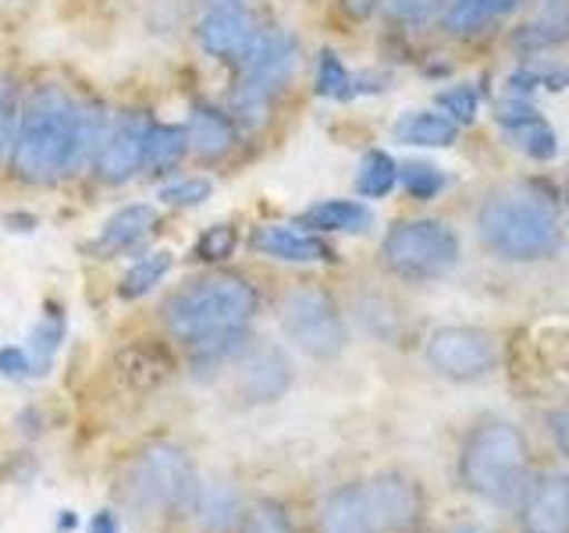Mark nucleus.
Wrapping results in <instances>:
<instances>
[{
  "label": "nucleus",
  "mask_w": 569,
  "mask_h": 533,
  "mask_svg": "<svg viewBox=\"0 0 569 533\" xmlns=\"http://www.w3.org/2000/svg\"><path fill=\"white\" fill-rule=\"evenodd\" d=\"M342 8H346L352 18H367L373 8H378V0H342Z\"/></svg>",
  "instance_id": "nucleus-41"
},
{
  "label": "nucleus",
  "mask_w": 569,
  "mask_h": 533,
  "mask_svg": "<svg viewBox=\"0 0 569 533\" xmlns=\"http://www.w3.org/2000/svg\"><path fill=\"white\" fill-rule=\"evenodd\" d=\"M281 328L292 342L317 360H328L338 355L346 345V328L335 313V302L325 292L302 289L292 292L281 306Z\"/></svg>",
  "instance_id": "nucleus-8"
},
{
  "label": "nucleus",
  "mask_w": 569,
  "mask_h": 533,
  "mask_svg": "<svg viewBox=\"0 0 569 533\" xmlns=\"http://www.w3.org/2000/svg\"><path fill=\"white\" fill-rule=\"evenodd\" d=\"M452 533H485L480 526H459V530H452Z\"/></svg>",
  "instance_id": "nucleus-45"
},
{
  "label": "nucleus",
  "mask_w": 569,
  "mask_h": 533,
  "mask_svg": "<svg viewBox=\"0 0 569 533\" xmlns=\"http://www.w3.org/2000/svg\"><path fill=\"white\" fill-rule=\"evenodd\" d=\"M495 18L498 14L491 8V0H445V26H449V32L470 36L495 22Z\"/></svg>",
  "instance_id": "nucleus-27"
},
{
  "label": "nucleus",
  "mask_w": 569,
  "mask_h": 533,
  "mask_svg": "<svg viewBox=\"0 0 569 533\" xmlns=\"http://www.w3.org/2000/svg\"><path fill=\"white\" fill-rule=\"evenodd\" d=\"M189 153V135L182 124H153L147 132V168L153 174H168L171 168L182 164Z\"/></svg>",
  "instance_id": "nucleus-21"
},
{
  "label": "nucleus",
  "mask_w": 569,
  "mask_h": 533,
  "mask_svg": "<svg viewBox=\"0 0 569 533\" xmlns=\"http://www.w3.org/2000/svg\"><path fill=\"white\" fill-rule=\"evenodd\" d=\"M427 360L438 373L452 381H473L485 378L488 370L498 363V349L491 342V334L477 328H445L431 338L427 345Z\"/></svg>",
  "instance_id": "nucleus-9"
},
{
  "label": "nucleus",
  "mask_w": 569,
  "mask_h": 533,
  "mask_svg": "<svg viewBox=\"0 0 569 533\" xmlns=\"http://www.w3.org/2000/svg\"><path fill=\"white\" fill-rule=\"evenodd\" d=\"M4 224H8L11 231H32V228H36V218H29V213H8Z\"/></svg>",
  "instance_id": "nucleus-42"
},
{
  "label": "nucleus",
  "mask_w": 569,
  "mask_h": 533,
  "mask_svg": "<svg viewBox=\"0 0 569 533\" xmlns=\"http://www.w3.org/2000/svg\"><path fill=\"white\" fill-rule=\"evenodd\" d=\"M103 142V114L79 103L61 89H40L22 111V129L14 142V174L22 182L47 185L61 174L82 168Z\"/></svg>",
  "instance_id": "nucleus-1"
},
{
  "label": "nucleus",
  "mask_w": 569,
  "mask_h": 533,
  "mask_svg": "<svg viewBox=\"0 0 569 533\" xmlns=\"http://www.w3.org/2000/svg\"><path fill=\"white\" fill-rule=\"evenodd\" d=\"M203 4L213 11V8H239L242 4V0H203Z\"/></svg>",
  "instance_id": "nucleus-44"
},
{
  "label": "nucleus",
  "mask_w": 569,
  "mask_h": 533,
  "mask_svg": "<svg viewBox=\"0 0 569 533\" xmlns=\"http://www.w3.org/2000/svg\"><path fill=\"white\" fill-rule=\"evenodd\" d=\"M516 4H520V0H491V8H495V14H498V18H502L506 11H512Z\"/></svg>",
  "instance_id": "nucleus-43"
},
{
  "label": "nucleus",
  "mask_w": 569,
  "mask_h": 533,
  "mask_svg": "<svg viewBox=\"0 0 569 533\" xmlns=\"http://www.w3.org/2000/svg\"><path fill=\"white\" fill-rule=\"evenodd\" d=\"M385 266L391 274L409 278V281H427L449 274L459 260V235L435 218H417L402 221L388 231L381 245Z\"/></svg>",
  "instance_id": "nucleus-7"
},
{
  "label": "nucleus",
  "mask_w": 569,
  "mask_h": 533,
  "mask_svg": "<svg viewBox=\"0 0 569 533\" xmlns=\"http://www.w3.org/2000/svg\"><path fill=\"white\" fill-rule=\"evenodd\" d=\"M292 384V366L281 352L263 349L253 360H246L239 373V391L249 402H274L281 399Z\"/></svg>",
  "instance_id": "nucleus-16"
},
{
  "label": "nucleus",
  "mask_w": 569,
  "mask_h": 533,
  "mask_svg": "<svg viewBox=\"0 0 569 533\" xmlns=\"http://www.w3.org/2000/svg\"><path fill=\"white\" fill-rule=\"evenodd\" d=\"M171 263H174V257L168 253V249H160V253H150V257L136 260L132 271L121 278V295L124 299H139V295L153 292L157 284L164 281V274L171 271Z\"/></svg>",
  "instance_id": "nucleus-24"
},
{
  "label": "nucleus",
  "mask_w": 569,
  "mask_h": 533,
  "mask_svg": "<svg viewBox=\"0 0 569 533\" xmlns=\"http://www.w3.org/2000/svg\"><path fill=\"white\" fill-rule=\"evenodd\" d=\"M399 182V164L385 150H370L360 160V174H356V192L367 200H381Z\"/></svg>",
  "instance_id": "nucleus-23"
},
{
  "label": "nucleus",
  "mask_w": 569,
  "mask_h": 533,
  "mask_svg": "<svg viewBox=\"0 0 569 533\" xmlns=\"http://www.w3.org/2000/svg\"><path fill=\"white\" fill-rule=\"evenodd\" d=\"M548 426H551V438H556V444L569 455V413H566V409H559V413H551V416H548Z\"/></svg>",
  "instance_id": "nucleus-39"
},
{
  "label": "nucleus",
  "mask_w": 569,
  "mask_h": 533,
  "mask_svg": "<svg viewBox=\"0 0 569 533\" xmlns=\"http://www.w3.org/2000/svg\"><path fill=\"white\" fill-rule=\"evenodd\" d=\"M89 533H118V523L111 512H97L93 523H89Z\"/></svg>",
  "instance_id": "nucleus-40"
},
{
  "label": "nucleus",
  "mask_w": 569,
  "mask_h": 533,
  "mask_svg": "<svg viewBox=\"0 0 569 533\" xmlns=\"http://www.w3.org/2000/svg\"><path fill=\"white\" fill-rule=\"evenodd\" d=\"M317 93L328 97V100H349L356 93V79L349 76V68L342 64L335 50L320 53V64H317Z\"/></svg>",
  "instance_id": "nucleus-28"
},
{
  "label": "nucleus",
  "mask_w": 569,
  "mask_h": 533,
  "mask_svg": "<svg viewBox=\"0 0 569 533\" xmlns=\"http://www.w3.org/2000/svg\"><path fill=\"white\" fill-rule=\"evenodd\" d=\"M569 40V8L566 4H551L541 18H533L530 26L516 32V47L523 50H548Z\"/></svg>",
  "instance_id": "nucleus-22"
},
{
  "label": "nucleus",
  "mask_w": 569,
  "mask_h": 533,
  "mask_svg": "<svg viewBox=\"0 0 569 533\" xmlns=\"http://www.w3.org/2000/svg\"><path fill=\"white\" fill-rule=\"evenodd\" d=\"M260 32L263 29L257 26V18L242 8H213L200 22V29H196L200 47L210 53V58H221L231 64L246 61V53L253 50Z\"/></svg>",
  "instance_id": "nucleus-11"
},
{
  "label": "nucleus",
  "mask_w": 569,
  "mask_h": 533,
  "mask_svg": "<svg viewBox=\"0 0 569 533\" xmlns=\"http://www.w3.org/2000/svg\"><path fill=\"white\" fill-rule=\"evenodd\" d=\"M61 342H64V316L61 313L43 316L29 334V366H32V373H43L50 366L53 352L61 349Z\"/></svg>",
  "instance_id": "nucleus-26"
},
{
  "label": "nucleus",
  "mask_w": 569,
  "mask_h": 533,
  "mask_svg": "<svg viewBox=\"0 0 569 533\" xmlns=\"http://www.w3.org/2000/svg\"><path fill=\"white\" fill-rule=\"evenodd\" d=\"M523 530L527 533H569V476H541L527 487L523 502Z\"/></svg>",
  "instance_id": "nucleus-14"
},
{
  "label": "nucleus",
  "mask_w": 569,
  "mask_h": 533,
  "mask_svg": "<svg viewBox=\"0 0 569 533\" xmlns=\"http://www.w3.org/2000/svg\"><path fill=\"white\" fill-rule=\"evenodd\" d=\"M509 139L516 142V150H523L530 160H541V164L559 153V135L551 132V124L541 114L509 129Z\"/></svg>",
  "instance_id": "nucleus-25"
},
{
  "label": "nucleus",
  "mask_w": 569,
  "mask_h": 533,
  "mask_svg": "<svg viewBox=\"0 0 569 533\" xmlns=\"http://www.w3.org/2000/svg\"><path fill=\"white\" fill-rule=\"evenodd\" d=\"M299 224L313 228V231H346V235H360V231H367L373 224V213L363 203H352V200H325L302 213Z\"/></svg>",
  "instance_id": "nucleus-19"
},
{
  "label": "nucleus",
  "mask_w": 569,
  "mask_h": 533,
  "mask_svg": "<svg viewBox=\"0 0 569 533\" xmlns=\"http://www.w3.org/2000/svg\"><path fill=\"white\" fill-rule=\"evenodd\" d=\"M236 245H239L236 228H231V224H213V228L203 231L200 242H196V257L207 260V263H221V260H228L231 253H236Z\"/></svg>",
  "instance_id": "nucleus-32"
},
{
  "label": "nucleus",
  "mask_w": 569,
  "mask_h": 533,
  "mask_svg": "<svg viewBox=\"0 0 569 533\" xmlns=\"http://www.w3.org/2000/svg\"><path fill=\"white\" fill-rule=\"evenodd\" d=\"M147 121L142 118H121L111 135L100 142L97 150V174L103 182H129L139 168L147 164Z\"/></svg>",
  "instance_id": "nucleus-12"
},
{
  "label": "nucleus",
  "mask_w": 569,
  "mask_h": 533,
  "mask_svg": "<svg viewBox=\"0 0 569 533\" xmlns=\"http://www.w3.org/2000/svg\"><path fill=\"white\" fill-rule=\"evenodd\" d=\"M29 373H32V366H29V355H26L22 349H14V345L0 349V378H8V381H26Z\"/></svg>",
  "instance_id": "nucleus-38"
},
{
  "label": "nucleus",
  "mask_w": 569,
  "mask_h": 533,
  "mask_svg": "<svg viewBox=\"0 0 569 533\" xmlns=\"http://www.w3.org/2000/svg\"><path fill=\"white\" fill-rule=\"evenodd\" d=\"M189 487H192V470L178 449L160 444V449L142 455L139 470H136V491L147 497V505L174 509L189 497Z\"/></svg>",
  "instance_id": "nucleus-10"
},
{
  "label": "nucleus",
  "mask_w": 569,
  "mask_h": 533,
  "mask_svg": "<svg viewBox=\"0 0 569 533\" xmlns=\"http://www.w3.org/2000/svg\"><path fill=\"white\" fill-rule=\"evenodd\" d=\"M456 135H459V124L431 111L406 114L396 124V139L406 142V147H452Z\"/></svg>",
  "instance_id": "nucleus-20"
},
{
  "label": "nucleus",
  "mask_w": 569,
  "mask_h": 533,
  "mask_svg": "<svg viewBox=\"0 0 569 533\" xmlns=\"http://www.w3.org/2000/svg\"><path fill=\"white\" fill-rule=\"evenodd\" d=\"M213 195V185L207 178H186V182H174L160 189V203L168 207H200Z\"/></svg>",
  "instance_id": "nucleus-34"
},
{
  "label": "nucleus",
  "mask_w": 569,
  "mask_h": 533,
  "mask_svg": "<svg viewBox=\"0 0 569 533\" xmlns=\"http://www.w3.org/2000/svg\"><path fill=\"white\" fill-rule=\"evenodd\" d=\"M153 228H157V210L150 203H129L107 218L100 235L86 249H89V257H97V260H114L121 253H129L132 245H139Z\"/></svg>",
  "instance_id": "nucleus-13"
},
{
  "label": "nucleus",
  "mask_w": 569,
  "mask_h": 533,
  "mask_svg": "<svg viewBox=\"0 0 569 533\" xmlns=\"http://www.w3.org/2000/svg\"><path fill=\"white\" fill-rule=\"evenodd\" d=\"M462 484L498 505L520 502L530 487L523 434L509 423L480 426L462 449Z\"/></svg>",
  "instance_id": "nucleus-5"
},
{
  "label": "nucleus",
  "mask_w": 569,
  "mask_h": 533,
  "mask_svg": "<svg viewBox=\"0 0 569 533\" xmlns=\"http://www.w3.org/2000/svg\"><path fill=\"white\" fill-rule=\"evenodd\" d=\"M480 242L506 260H548L562 245V221L551 200L516 189L498 192L477 218Z\"/></svg>",
  "instance_id": "nucleus-2"
},
{
  "label": "nucleus",
  "mask_w": 569,
  "mask_h": 533,
  "mask_svg": "<svg viewBox=\"0 0 569 533\" xmlns=\"http://www.w3.org/2000/svg\"><path fill=\"white\" fill-rule=\"evenodd\" d=\"M239 533H292L289 515L274 502H260L249 515H242V530Z\"/></svg>",
  "instance_id": "nucleus-35"
},
{
  "label": "nucleus",
  "mask_w": 569,
  "mask_h": 533,
  "mask_svg": "<svg viewBox=\"0 0 569 533\" xmlns=\"http://www.w3.org/2000/svg\"><path fill=\"white\" fill-rule=\"evenodd\" d=\"M477 89L470 86H452L445 89V93H438V107L445 111V118L456 121V124H470L477 118Z\"/></svg>",
  "instance_id": "nucleus-33"
},
{
  "label": "nucleus",
  "mask_w": 569,
  "mask_h": 533,
  "mask_svg": "<svg viewBox=\"0 0 569 533\" xmlns=\"http://www.w3.org/2000/svg\"><path fill=\"white\" fill-rule=\"evenodd\" d=\"M249 245L257 249L260 257H271V260H284V263H320V260H331V245L325 239L310 235V231H299L289 224H263L253 231Z\"/></svg>",
  "instance_id": "nucleus-15"
},
{
  "label": "nucleus",
  "mask_w": 569,
  "mask_h": 533,
  "mask_svg": "<svg viewBox=\"0 0 569 533\" xmlns=\"http://www.w3.org/2000/svg\"><path fill=\"white\" fill-rule=\"evenodd\" d=\"M186 135H189L192 153H200L203 160H218L236 147V124H231L228 114L213 111V107H196L189 114Z\"/></svg>",
  "instance_id": "nucleus-18"
},
{
  "label": "nucleus",
  "mask_w": 569,
  "mask_h": 533,
  "mask_svg": "<svg viewBox=\"0 0 569 533\" xmlns=\"http://www.w3.org/2000/svg\"><path fill=\"white\" fill-rule=\"evenodd\" d=\"M14 124H18V97L8 82H0V164L14 147Z\"/></svg>",
  "instance_id": "nucleus-36"
},
{
  "label": "nucleus",
  "mask_w": 569,
  "mask_h": 533,
  "mask_svg": "<svg viewBox=\"0 0 569 533\" xmlns=\"http://www.w3.org/2000/svg\"><path fill=\"white\" fill-rule=\"evenodd\" d=\"M566 207H569V185H566Z\"/></svg>",
  "instance_id": "nucleus-46"
},
{
  "label": "nucleus",
  "mask_w": 569,
  "mask_h": 533,
  "mask_svg": "<svg viewBox=\"0 0 569 533\" xmlns=\"http://www.w3.org/2000/svg\"><path fill=\"white\" fill-rule=\"evenodd\" d=\"M441 8L445 0H388V14L399 18V22H427Z\"/></svg>",
  "instance_id": "nucleus-37"
},
{
  "label": "nucleus",
  "mask_w": 569,
  "mask_h": 533,
  "mask_svg": "<svg viewBox=\"0 0 569 533\" xmlns=\"http://www.w3.org/2000/svg\"><path fill=\"white\" fill-rule=\"evenodd\" d=\"M171 370H174L171 366V355L160 349V345L139 342V345H129V349L118 352V373H121V381L129 384V388L150 391L160 381H168Z\"/></svg>",
  "instance_id": "nucleus-17"
},
{
  "label": "nucleus",
  "mask_w": 569,
  "mask_h": 533,
  "mask_svg": "<svg viewBox=\"0 0 569 533\" xmlns=\"http://www.w3.org/2000/svg\"><path fill=\"white\" fill-rule=\"evenodd\" d=\"M299 61V47L289 32L281 29H267L257 36L253 50L246 53L242 61V82L231 97V107H236V118L242 124H260L267 118V107H271L274 93L292 79Z\"/></svg>",
  "instance_id": "nucleus-6"
},
{
  "label": "nucleus",
  "mask_w": 569,
  "mask_h": 533,
  "mask_svg": "<svg viewBox=\"0 0 569 533\" xmlns=\"http://www.w3.org/2000/svg\"><path fill=\"white\" fill-rule=\"evenodd\" d=\"M399 182L413 200H435L445 189V174L435 164H427V160H409V164L399 168Z\"/></svg>",
  "instance_id": "nucleus-30"
},
{
  "label": "nucleus",
  "mask_w": 569,
  "mask_h": 533,
  "mask_svg": "<svg viewBox=\"0 0 569 533\" xmlns=\"http://www.w3.org/2000/svg\"><path fill=\"white\" fill-rule=\"evenodd\" d=\"M249 345V334L239 331H224V334H210L203 338V342H192V355L196 360H203V363H221V360H236V355H242Z\"/></svg>",
  "instance_id": "nucleus-31"
},
{
  "label": "nucleus",
  "mask_w": 569,
  "mask_h": 533,
  "mask_svg": "<svg viewBox=\"0 0 569 533\" xmlns=\"http://www.w3.org/2000/svg\"><path fill=\"white\" fill-rule=\"evenodd\" d=\"M200 520H203L210 530H228L231 523L239 520L236 491L224 487V484H210V487H203V497H200Z\"/></svg>",
  "instance_id": "nucleus-29"
},
{
  "label": "nucleus",
  "mask_w": 569,
  "mask_h": 533,
  "mask_svg": "<svg viewBox=\"0 0 569 533\" xmlns=\"http://www.w3.org/2000/svg\"><path fill=\"white\" fill-rule=\"evenodd\" d=\"M420 515V491L402 476H378L328 497L320 533H402Z\"/></svg>",
  "instance_id": "nucleus-4"
},
{
  "label": "nucleus",
  "mask_w": 569,
  "mask_h": 533,
  "mask_svg": "<svg viewBox=\"0 0 569 533\" xmlns=\"http://www.w3.org/2000/svg\"><path fill=\"white\" fill-rule=\"evenodd\" d=\"M257 313V289L236 274H213L174 292L164 306L168 328L178 342H203L210 334L239 331Z\"/></svg>",
  "instance_id": "nucleus-3"
}]
</instances>
